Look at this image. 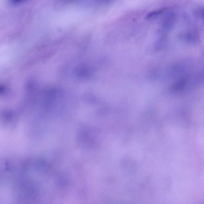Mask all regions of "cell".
Instances as JSON below:
<instances>
[{
    "label": "cell",
    "instance_id": "1",
    "mask_svg": "<svg viewBox=\"0 0 204 204\" xmlns=\"http://www.w3.org/2000/svg\"><path fill=\"white\" fill-rule=\"evenodd\" d=\"M176 16L173 12L166 14L160 25V31L163 33L170 32L173 29L176 22Z\"/></svg>",
    "mask_w": 204,
    "mask_h": 204
},
{
    "label": "cell",
    "instance_id": "2",
    "mask_svg": "<svg viewBox=\"0 0 204 204\" xmlns=\"http://www.w3.org/2000/svg\"><path fill=\"white\" fill-rule=\"evenodd\" d=\"M168 10V8H161L160 10H158L157 11H154L149 13L146 16V19H150L151 18H154L156 16H158V15H161V14L164 13L167 11Z\"/></svg>",
    "mask_w": 204,
    "mask_h": 204
},
{
    "label": "cell",
    "instance_id": "3",
    "mask_svg": "<svg viewBox=\"0 0 204 204\" xmlns=\"http://www.w3.org/2000/svg\"><path fill=\"white\" fill-rule=\"evenodd\" d=\"M168 40L165 37H161L157 41L156 43V47L158 50L163 48L167 44Z\"/></svg>",
    "mask_w": 204,
    "mask_h": 204
},
{
    "label": "cell",
    "instance_id": "4",
    "mask_svg": "<svg viewBox=\"0 0 204 204\" xmlns=\"http://www.w3.org/2000/svg\"><path fill=\"white\" fill-rule=\"evenodd\" d=\"M185 39L187 41H194L197 39V34L194 32H189L185 36Z\"/></svg>",
    "mask_w": 204,
    "mask_h": 204
},
{
    "label": "cell",
    "instance_id": "5",
    "mask_svg": "<svg viewBox=\"0 0 204 204\" xmlns=\"http://www.w3.org/2000/svg\"><path fill=\"white\" fill-rule=\"evenodd\" d=\"M196 15L198 17H200L202 19H203L204 18V10L203 8H200L197 10L195 12Z\"/></svg>",
    "mask_w": 204,
    "mask_h": 204
}]
</instances>
